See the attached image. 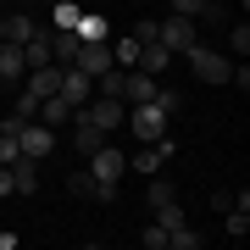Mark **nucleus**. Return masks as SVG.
<instances>
[{"label":"nucleus","instance_id":"f03ea898","mask_svg":"<svg viewBox=\"0 0 250 250\" xmlns=\"http://www.w3.org/2000/svg\"><path fill=\"white\" fill-rule=\"evenodd\" d=\"M128 128H134V139L139 145H150V139H161L167 134V111L156 106V100H139V106H128V117H123Z\"/></svg>","mask_w":250,"mask_h":250},{"label":"nucleus","instance_id":"4468645a","mask_svg":"<svg viewBox=\"0 0 250 250\" xmlns=\"http://www.w3.org/2000/svg\"><path fill=\"white\" fill-rule=\"evenodd\" d=\"M128 167L150 178V172H161V167H167V150H161V145L150 139V145H145V150H134V156H128Z\"/></svg>","mask_w":250,"mask_h":250},{"label":"nucleus","instance_id":"ddd939ff","mask_svg":"<svg viewBox=\"0 0 250 250\" xmlns=\"http://www.w3.org/2000/svg\"><path fill=\"white\" fill-rule=\"evenodd\" d=\"M11 184H17V195H34V189H39V161L34 156H17V161H11Z\"/></svg>","mask_w":250,"mask_h":250},{"label":"nucleus","instance_id":"9d476101","mask_svg":"<svg viewBox=\"0 0 250 250\" xmlns=\"http://www.w3.org/2000/svg\"><path fill=\"white\" fill-rule=\"evenodd\" d=\"M56 62V50H50V28H39L34 39H22V67L34 72V67H50Z\"/></svg>","mask_w":250,"mask_h":250},{"label":"nucleus","instance_id":"a211bd4d","mask_svg":"<svg viewBox=\"0 0 250 250\" xmlns=\"http://www.w3.org/2000/svg\"><path fill=\"white\" fill-rule=\"evenodd\" d=\"M72 34H78L83 45H106V17H95V11H83V17H78V28H72Z\"/></svg>","mask_w":250,"mask_h":250},{"label":"nucleus","instance_id":"423d86ee","mask_svg":"<svg viewBox=\"0 0 250 250\" xmlns=\"http://www.w3.org/2000/svg\"><path fill=\"white\" fill-rule=\"evenodd\" d=\"M156 39H161L172 56H184L189 45H195V17H178V11H172L167 22H156Z\"/></svg>","mask_w":250,"mask_h":250},{"label":"nucleus","instance_id":"20e7f679","mask_svg":"<svg viewBox=\"0 0 250 250\" xmlns=\"http://www.w3.org/2000/svg\"><path fill=\"white\" fill-rule=\"evenodd\" d=\"M78 117H89V123L100 128V134H111V128H123V117H128V106L123 100H111V95H95L89 106H72Z\"/></svg>","mask_w":250,"mask_h":250},{"label":"nucleus","instance_id":"a878e982","mask_svg":"<svg viewBox=\"0 0 250 250\" xmlns=\"http://www.w3.org/2000/svg\"><path fill=\"white\" fill-rule=\"evenodd\" d=\"M228 45H233V56H245V50H250V28H245V22H233V28H228Z\"/></svg>","mask_w":250,"mask_h":250},{"label":"nucleus","instance_id":"bb28decb","mask_svg":"<svg viewBox=\"0 0 250 250\" xmlns=\"http://www.w3.org/2000/svg\"><path fill=\"white\" fill-rule=\"evenodd\" d=\"M139 239H145V250H167V228H161V223H150Z\"/></svg>","mask_w":250,"mask_h":250},{"label":"nucleus","instance_id":"473e14b6","mask_svg":"<svg viewBox=\"0 0 250 250\" xmlns=\"http://www.w3.org/2000/svg\"><path fill=\"white\" fill-rule=\"evenodd\" d=\"M34 6H50V0H34Z\"/></svg>","mask_w":250,"mask_h":250},{"label":"nucleus","instance_id":"4be33fe9","mask_svg":"<svg viewBox=\"0 0 250 250\" xmlns=\"http://www.w3.org/2000/svg\"><path fill=\"white\" fill-rule=\"evenodd\" d=\"M67 189H72L78 200H106V195H100V184H95V172H89V167H83V172H72V178H67Z\"/></svg>","mask_w":250,"mask_h":250},{"label":"nucleus","instance_id":"6ab92c4d","mask_svg":"<svg viewBox=\"0 0 250 250\" xmlns=\"http://www.w3.org/2000/svg\"><path fill=\"white\" fill-rule=\"evenodd\" d=\"M78 17H83L78 0H50V28H78Z\"/></svg>","mask_w":250,"mask_h":250},{"label":"nucleus","instance_id":"6e6552de","mask_svg":"<svg viewBox=\"0 0 250 250\" xmlns=\"http://www.w3.org/2000/svg\"><path fill=\"white\" fill-rule=\"evenodd\" d=\"M106 139H111V134H100V128L89 123V117H78V111H72V150H78L83 161H89V156H95Z\"/></svg>","mask_w":250,"mask_h":250},{"label":"nucleus","instance_id":"f3484780","mask_svg":"<svg viewBox=\"0 0 250 250\" xmlns=\"http://www.w3.org/2000/svg\"><path fill=\"white\" fill-rule=\"evenodd\" d=\"M39 100H45V95H34L28 83H17V100H11V117H17V123H34V117H39Z\"/></svg>","mask_w":250,"mask_h":250},{"label":"nucleus","instance_id":"dca6fc26","mask_svg":"<svg viewBox=\"0 0 250 250\" xmlns=\"http://www.w3.org/2000/svg\"><path fill=\"white\" fill-rule=\"evenodd\" d=\"M0 17H6V39H11V45H22V39L39 34V22L28 17V11H0Z\"/></svg>","mask_w":250,"mask_h":250},{"label":"nucleus","instance_id":"f257e3e1","mask_svg":"<svg viewBox=\"0 0 250 250\" xmlns=\"http://www.w3.org/2000/svg\"><path fill=\"white\" fill-rule=\"evenodd\" d=\"M89 172H95V184H100V195H117V178H123V172H128V156L123 150H117V145L106 139V145H100V150L89 156Z\"/></svg>","mask_w":250,"mask_h":250},{"label":"nucleus","instance_id":"2eb2a0df","mask_svg":"<svg viewBox=\"0 0 250 250\" xmlns=\"http://www.w3.org/2000/svg\"><path fill=\"white\" fill-rule=\"evenodd\" d=\"M167 62H172V50L161 45V39H150V45H139V72H156V78H161V72H167Z\"/></svg>","mask_w":250,"mask_h":250},{"label":"nucleus","instance_id":"aec40b11","mask_svg":"<svg viewBox=\"0 0 250 250\" xmlns=\"http://www.w3.org/2000/svg\"><path fill=\"white\" fill-rule=\"evenodd\" d=\"M111 67H139V39L134 34H123V39H117V45H111Z\"/></svg>","mask_w":250,"mask_h":250},{"label":"nucleus","instance_id":"f8f14e48","mask_svg":"<svg viewBox=\"0 0 250 250\" xmlns=\"http://www.w3.org/2000/svg\"><path fill=\"white\" fill-rule=\"evenodd\" d=\"M39 123H45V128H56V134H62V128L72 123V106H67L62 95H45V100H39Z\"/></svg>","mask_w":250,"mask_h":250},{"label":"nucleus","instance_id":"5701e85b","mask_svg":"<svg viewBox=\"0 0 250 250\" xmlns=\"http://www.w3.org/2000/svg\"><path fill=\"white\" fill-rule=\"evenodd\" d=\"M145 200H150V206L178 200V184H172V178H161V172H150V189H145Z\"/></svg>","mask_w":250,"mask_h":250},{"label":"nucleus","instance_id":"2f4dec72","mask_svg":"<svg viewBox=\"0 0 250 250\" xmlns=\"http://www.w3.org/2000/svg\"><path fill=\"white\" fill-rule=\"evenodd\" d=\"M0 39H6V17H0Z\"/></svg>","mask_w":250,"mask_h":250},{"label":"nucleus","instance_id":"9b49d317","mask_svg":"<svg viewBox=\"0 0 250 250\" xmlns=\"http://www.w3.org/2000/svg\"><path fill=\"white\" fill-rule=\"evenodd\" d=\"M72 67H78V72H89V78H100V72L111 67V50H106V45H78Z\"/></svg>","mask_w":250,"mask_h":250},{"label":"nucleus","instance_id":"393cba45","mask_svg":"<svg viewBox=\"0 0 250 250\" xmlns=\"http://www.w3.org/2000/svg\"><path fill=\"white\" fill-rule=\"evenodd\" d=\"M200 239H206V233H195L189 223H178V228L167 233V245H172V250H200Z\"/></svg>","mask_w":250,"mask_h":250},{"label":"nucleus","instance_id":"7c9ffc66","mask_svg":"<svg viewBox=\"0 0 250 250\" xmlns=\"http://www.w3.org/2000/svg\"><path fill=\"white\" fill-rule=\"evenodd\" d=\"M200 6H223V0H200Z\"/></svg>","mask_w":250,"mask_h":250},{"label":"nucleus","instance_id":"0eeeda50","mask_svg":"<svg viewBox=\"0 0 250 250\" xmlns=\"http://www.w3.org/2000/svg\"><path fill=\"white\" fill-rule=\"evenodd\" d=\"M56 95H62L67 106H89V100H95V78L78 72V67H62V89H56Z\"/></svg>","mask_w":250,"mask_h":250},{"label":"nucleus","instance_id":"412c9836","mask_svg":"<svg viewBox=\"0 0 250 250\" xmlns=\"http://www.w3.org/2000/svg\"><path fill=\"white\" fill-rule=\"evenodd\" d=\"M150 223H161V228L172 233L178 223H189V217H184V206H178V200H161V206H150Z\"/></svg>","mask_w":250,"mask_h":250},{"label":"nucleus","instance_id":"39448f33","mask_svg":"<svg viewBox=\"0 0 250 250\" xmlns=\"http://www.w3.org/2000/svg\"><path fill=\"white\" fill-rule=\"evenodd\" d=\"M17 145H22V156L45 161V156L56 150V145H62V134H56V128H45V123L34 117V123H22V128H17Z\"/></svg>","mask_w":250,"mask_h":250},{"label":"nucleus","instance_id":"cd10ccee","mask_svg":"<svg viewBox=\"0 0 250 250\" xmlns=\"http://www.w3.org/2000/svg\"><path fill=\"white\" fill-rule=\"evenodd\" d=\"M156 106H161V111H167V117H172V111H178V106H184V95H178V89H156Z\"/></svg>","mask_w":250,"mask_h":250},{"label":"nucleus","instance_id":"7ed1b4c3","mask_svg":"<svg viewBox=\"0 0 250 250\" xmlns=\"http://www.w3.org/2000/svg\"><path fill=\"white\" fill-rule=\"evenodd\" d=\"M184 56H189V67H195L200 83H228V72H233V62H228V56H217L211 45H189Z\"/></svg>","mask_w":250,"mask_h":250},{"label":"nucleus","instance_id":"1a4fd4ad","mask_svg":"<svg viewBox=\"0 0 250 250\" xmlns=\"http://www.w3.org/2000/svg\"><path fill=\"white\" fill-rule=\"evenodd\" d=\"M22 45H11V39H0V83H6V89H17L22 83Z\"/></svg>","mask_w":250,"mask_h":250},{"label":"nucleus","instance_id":"b1692460","mask_svg":"<svg viewBox=\"0 0 250 250\" xmlns=\"http://www.w3.org/2000/svg\"><path fill=\"white\" fill-rule=\"evenodd\" d=\"M223 217H228V223H223V233H228V239H233V245H239V239H245V233H250V211H239V206H228V211H223Z\"/></svg>","mask_w":250,"mask_h":250},{"label":"nucleus","instance_id":"c85d7f7f","mask_svg":"<svg viewBox=\"0 0 250 250\" xmlns=\"http://www.w3.org/2000/svg\"><path fill=\"white\" fill-rule=\"evenodd\" d=\"M172 11L178 17H200V0H172Z\"/></svg>","mask_w":250,"mask_h":250},{"label":"nucleus","instance_id":"c756f323","mask_svg":"<svg viewBox=\"0 0 250 250\" xmlns=\"http://www.w3.org/2000/svg\"><path fill=\"white\" fill-rule=\"evenodd\" d=\"M6 195H17V184H11V167H0V200Z\"/></svg>","mask_w":250,"mask_h":250}]
</instances>
